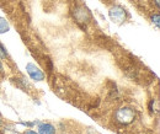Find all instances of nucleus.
<instances>
[{"instance_id": "9", "label": "nucleus", "mask_w": 160, "mask_h": 134, "mask_svg": "<svg viewBox=\"0 0 160 134\" xmlns=\"http://www.w3.org/2000/svg\"><path fill=\"white\" fill-rule=\"evenodd\" d=\"M23 134H38V133H36L35 131H31V129H28V131H26Z\"/></svg>"}, {"instance_id": "7", "label": "nucleus", "mask_w": 160, "mask_h": 134, "mask_svg": "<svg viewBox=\"0 0 160 134\" xmlns=\"http://www.w3.org/2000/svg\"><path fill=\"white\" fill-rule=\"evenodd\" d=\"M6 56H8V52H6L5 47L0 43V57H6Z\"/></svg>"}, {"instance_id": "5", "label": "nucleus", "mask_w": 160, "mask_h": 134, "mask_svg": "<svg viewBox=\"0 0 160 134\" xmlns=\"http://www.w3.org/2000/svg\"><path fill=\"white\" fill-rule=\"evenodd\" d=\"M38 129L41 134H56V128L51 123H41Z\"/></svg>"}, {"instance_id": "8", "label": "nucleus", "mask_w": 160, "mask_h": 134, "mask_svg": "<svg viewBox=\"0 0 160 134\" xmlns=\"http://www.w3.org/2000/svg\"><path fill=\"white\" fill-rule=\"evenodd\" d=\"M152 20H153V22H155V26L159 27V14L153 15V16H152Z\"/></svg>"}, {"instance_id": "6", "label": "nucleus", "mask_w": 160, "mask_h": 134, "mask_svg": "<svg viewBox=\"0 0 160 134\" xmlns=\"http://www.w3.org/2000/svg\"><path fill=\"white\" fill-rule=\"evenodd\" d=\"M9 30H10V27H9V23L6 22V20L0 17V33H6Z\"/></svg>"}, {"instance_id": "4", "label": "nucleus", "mask_w": 160, "mask_h": 134, "mask_svg": "<svg viewBox=\"0 0 160 134\" xmlns=\"http://www.w3.org/2000/svg\"><path fill=\"white\" fill-rule=\"evenodd\" d=\"M74 15H75V19L78 20L79 22H88L89 20L91 19L90 11L84 6H78L74 10Z\"/></svg>"}, {"instance_id": "2", "label": "nucleus", "mask_w": 160, "mask_h": 134, "mask_svg": "<svg viewBox=\"0 0 160 134\" xmlns=\"http://www.w3.org/2000/svg\"><path fill=\"white\" fill-rule=\"evenodd\" d=\"M126 15H127V12H126L124 7H122L121 5H115L110 9V17L116 23L123 22L126 20Z\"/></svg>"}, {"instance_id": "1", "label": "nucleus", "mask_w": 160, "mask_h": 134, "mask_svg": "<svg viewBox=\"0 0 160 134\" xmlns=\"http://www.w3.org/2000/svg\"><path fill=\"white\" fill-rule=\"evenodd\" d=\"M134 119H136V112L131 107H122L116 112V121L120 124H123V126L131 124Z\"/></svg>"}, {"instance_id": "3", "label": "nucleus", "mask_w": 160, "mask_h": 134, "mask_svg": "<svg viewBox=\"0 0 160 134\" xmlns=\"http://www.w3.org/2000/svg\"><path fill=\"white\" fill-rule=\"evenodd\" d=\"M26 70H27V74L30 75V77L33 80V81H42L44 79V74L43 72L38 67H36L35 64L32 63H28L26 65Z\"/></svg>"}, {"instance_id": "11", "label": "nucleus", "mask_w": 160, "mask_h": 134, "mask_svg": "<svg viewBox=\"0 0 160 134\" xmlns=\"http://www.w3.org/2000/svg\"><path fill=\"white\" fill-rule=\"evenodd\" d=\"M0 124H1V116H0Z\"/></svg>"}, {"instance_id": "10", "label": "nucleus", "mask_w": 160, "mask_h": 134, "mask_svg": "<svg viewBox=\"0 0 160 134\" xmlns=\"http://www.w3.org/2000/svg\"><path fill=\"white\" fill-rule=\"evenodd\" d=\"M2 72V64H1V62H0V73Z\"/></svg>"}]
</instances>
